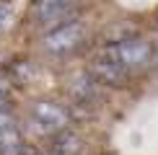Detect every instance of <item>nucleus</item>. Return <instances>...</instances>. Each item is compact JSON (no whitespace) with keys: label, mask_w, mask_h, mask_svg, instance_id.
<instances>
[{"label":"nucleus","mask_w":158,"mask_h":155,"mask_svg":"<svg viewBox=\"0 0 158 155\" xmlns=\"http://www.w3.org/2000/svg\"><path fill=\"white\" fill-rule=\"evenodd\" d=\"M104 49H106V54H111L124 70H130V73L145 67V65L153 60V47H150V42H145V39H140V36L119 39L117 44H109V47H104Z\"/></svg>","instance_id":"f257e3e1"},{"label":"nucleus","mask_w":158,"mask_h":155,"mask_svg":"<svg viewBox=\"0 0 158 155\" xmlns=\"http://www.w3.org/2000/svg\"><path fill=\"white\" fill-rule=\"evenodd\" d=\"M75 10L78 0H34V21L49 31L73 21Z\"/></svg>","instance_id":"f03ea898"},{"label":"nucleus","mask_w":158,"mask_h":155,"mask_svg":"<svg viewBox=\"0 0 158 155\" xmlns=\"http://www.w3.org/2000/svg\"><path fill=\"white\" fill-rule=\"evenodd\" d=\"M85 39V23L83 21H68L62 26H57V29L47 31V36H44V47L49 52H55V54H65V52H73L83 44Z\"/></svg>","instance_id":"7ed1b4c3"},{"label":"nucleus","mask_w":158,"mask_h":155,"mask_svg":"<svg viewBox=\"0 0 158 155\" xmlns=\"http://www.w3.org/2000/svg\"><path fill=\"white\" fill-rule=\"evenodd\" d=\"M91 75L96 83H106V85H127L130 80V70H124L111 54H106V49H101L91 60Z\"/></svg>","instance_id":"20e7f679"},{"label":"nucleus","mask_w":158,"mask_h":155,"mask_svg":"<svg viewBox=\"0 0 158 155\" xmlns=\"http://www.w3.org/2000/svg\"><path fill=\"white\" fill-rule=\"evenodd\" d=\"M34 119L42 132H62L70 127V114L68 109H62L60 103L52 101H39L34 106Z\"/></svg>","instance_id":"39448f33"},{"label":"nucleus","mask_w":158,"mask_h":155,"mask_svg":"<svg viewBox=\"0 0 158 155\" xmlns=\"http://www.w3.org/2000/svg\"><path fill=\"white\" fill-rule=\"evenodd\" d=\"M68 90L70 96L75 98V103H83V106H88V103L96 101L98 96V88H96V80L91 73H78L68 80Z\"/></svg>","instance_id":"423d86ee"},{"label":"nucleus","mask_w":158,"mask_h":155,"mask_svg":"<svg viewBox=\"0 0 158 155\" xmlns=\"http://www.w3.org/2000/svg\"><path fill=\"white\" fill-rule=\"evenodd\" d=\"M81 150H83V140L75 132H70V129L57 132V137H55V153L57 155H78Z\"/></svg>","instance_id":"0eeeda50"},{"label":"nucleus","mask_w":158,"mask_h":155,"mask_svg":"<svg viewBox=\"0 0 158 155\" xmlns=\"http://www.w3.org/2000/svg\"><path fill=\"white\" fill-rule=\"evenodd\" d=\"M10 18H13V8H10V3L0 0V31H3L5 26L10 23Z\"/></svg>","instance_id":"6e6552de"},{"label":"nucleus","mask_w":158,"mask_h":155,"mask_svg":"<svg viewBox=\"0 0 158 155\" xmlns=\"http://www.w3.org/2000/svg\"><path fill=\"white\" fill-rule=\"evenodd\" d=\"M8 127H16V124H13V116L5 111V109H0V132L8 129Z\"/></svg>","instance_id":"1a4fd4ad"},{"label":"nucleus","mask_w":158,"mask_h":155,"mask_svg":"<svg viewBox=\"0 0 158 155\" xmlns=\"http://www.w3.org/2000/svg\"><path fill=\"white\" fill-rule=\"evenodd\" d=\"M8 90H10V80L5 78V73H0V96L8 93Z\"/></svg>","instance_id":"9d476101"},{"label":"nucleus","mask_w":158,"mask_h":155,"mask_svg":"<svg viewBox=\"0 0 158 155\" xmlns=\"http://www.w3.org/2000/svg\"><path fill=\"white\" fill-rule=\"evenodd\" d=\"M36 155H57V153H55V150H52V153H36Z\"/></svg>","instance_id":"9b49d317"}]
</instances>
